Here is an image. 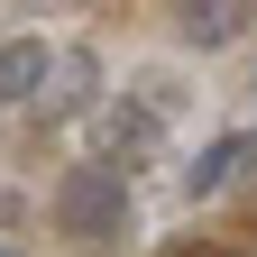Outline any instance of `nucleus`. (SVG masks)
<instances>
[{
  "label": "nucleus",
  "instance_id": "3",
  "mask_svg": "<svg viewBox=\"0 0 257 257\" xmlns=\"http://www.w3.org/2000/svg\"><path fill=\"white\" fill-rule=\"evenodd\" d=\"M248 156H257V128H220V138H211V147L184 166V193H193V202H211V193L230 184V175L248 166Z\"/></svg>",
  "mask_w": 257,
  "mask_h": 257
},
{
  "label": "nucleus",
  "instance_id": "6",
  "mask_svg": "<svg viewBox=\"0 0 257 257\" xmlns=\"http://www.w3.org/2000/svg\"><path fill=\"white\" fill-rule=\"evenodd\" d=\"M0 257H28V248H10V239H0Z\"/></svg>",
  "mask_w": 257,
  "mask_h": 257
},
{
  "label": "nucleus",
  "instance_id": "1",
  "mask_svg": "<svg viewBox=\"0 0 257 257\" xmlns=\"http://www.w3.org/2000/svg\"><path fill=\"white\" fill-rule=\"evenodd\" d=\"M55 230H64V239H83V248H110V239L128 230V184H119L110 166L64 175V193H55Z\"/></svg>",
  "mask_w": 257,
  "mask_h": 257
},
{
  "label": "nucleus",
  "instance_id": "2",
  "mask_svg": "<svg viewBox=\"0 0 257 257\" xmlns=\"http://www.w3.org/2000/svg\"><path fill=\"white\" fill-rule=\"evenodd\" d=\"M92 92H101V64H92L83 46H64V55L46 64V83H37V119H74V110H92Z\"/></svg>",
  "mask_w": 257,
  "mask_h": 257
},
{
  "label": "nucleus",
  "instance_id": "4",
  "mask_svg": "<svg viewBox=\"0 0 257 257\" xmlns=\"http://www.w3.org/2000/svg\"><path fill=\"white\" fill-rule=\"evenodd\" d=\"M248 28H257V10H239V0H202V10L184 0V10H175V37L202 46V55H211V46H239Z\"/></svg>",
  "mask_w": 257,
  "mask_h": 257
},
{
  "label": "nucleus",
  "instance_id": "5",
  "mask_svg": "<svg viewBox=\"0 0 257 257\" xmlns=\"http://www.w3.org/2000/svg\"><path fill=\"white\" fill-rule=\"evenodd\" d=\"M46 64H55V46H46V37H10V46H0V110H19V101H37V83H46Z\"/></svg>",
  "mask_w": 257,
  "mask_h": 257
}]
</instances>
